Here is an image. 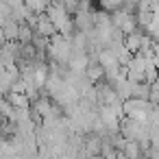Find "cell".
<instances>
[{"label": "cell", "mask_w": 159, "mask_h": 159, "mask_svg": "<svg viewBox=\"0 0 159 159\" xmlns=\"http://www.w3.org/2000/svg\"><path fill=\"white\" fill-rule=\"evenodd\" d=\"M46 16L52 20V24H55V29H57V33L59 35H70L72 33V26H74V22L70 20V11H68V7L63 5V2H55V5H48V11H46Z\"/></svg>", "instance_id": "6da1fadb"}, {"label": "cell", "mask_w": 159, "mask_h": 159, "mask_svg": "<svg viewBox=\"0 0 159 159\" xmlns=\"http://www.w3.org/2000/svg\"><path fill=\"white\" fill-rule=\"evenodd\" d=\"M152 107L155 105H150L148 98H135V96H131L122 102V111L126 113V118H135V120H148Z\"/></svg>", "instance_id": "7a4b0ae2"}]
</instances>
